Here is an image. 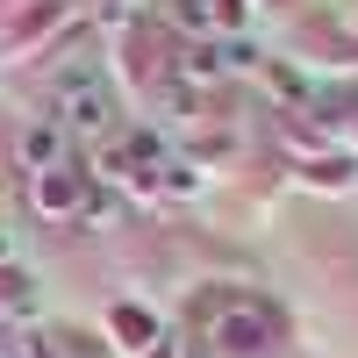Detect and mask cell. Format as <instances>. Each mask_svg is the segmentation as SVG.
I'll return each mask as SVG.
<instances>
[{
	"mask_svg": "<svg viewBox=\"0 0 358 358\" xmlns=\"http://www.w3.org/2000/svg\"><path fill=\"white\" fill-rule=\"evenodd\" d=\"M15 258H22V236L0 222V273H15Z\"/></svg>",
	"mask_w": 358,
	"mask_h": 358,
	"instance_id": "52a82bcc",
	"label": "cell"
},
{
	"mask_svg": "<svg viewBox=\"0 0 358 358\" xmlns=\"http://www.w3.org/2000/svg\"><path fill=\"white\" fill-rule=\"evenodd\" d=\"M0 358H15V351H0Z\"/></svg>",
	"mask_w": 358,
	"mask_h": 358,
	"instance_id": "9c48e42d",
	"label": "cell"
},
{
	"mask_svg": "<svg viewBox=\"0 0 358 358\" xmlns=\"http://www.w3.org/2000/svg\"><path fill=\"white\" fill-rule=\"evenodd\" d=\"M215 344L236 351V358H258L265 344H273V315H265V308H229L215 322Z\"/></svg>",
	"mask_w": 358,
	"mask_h": 358,
	"instance_id": "7a4b0ae2",
	"label": "cell"
},
{
	"mask_svg": "<svg viewBox=\"0 0 358 358\" xmlns=\"http://www.w3.org/2000/svg\"><path fill=\"white\" fill-rule=\"evenodd\" d=\"M179 72H187V79H222V57L208 50V43H194L187 57H179Z\"/></svg>",
	"mask_w": 358,
	"mask_h": 358,
	"instance_id": "8992f818",
	"label": "cell"
},
{
	"mask_svg": "<svg viewBox=\"0 0 358 358\" xmlns=\"http://www.w3.org/2000/svg\"><path fill=\"white\" fill-rule=\"evenodd\" d=\"M50 344H57V337H29V358H57Z\"/></svg>",
	"mask_w": 358,
	"mask_h": 358,
	"instance_id": "ba28073f",
	"label": "cell"
},
{
	"mask_svg": "<svg viewBox=\"0 0 358 358\" xmlns=\"http://www.w3.org/2000/svg\"><path fill=\"white\" fill-rule=\"evenodd\" d=\"M0 301H8V308H22V315H29V308H36V280H29L22 265H15V273H0Z\"/></svg>",
	"mask_w": 358,
	"mask_h": 358,
	"instance_id": "5b68a950",
	"label": "cell"
},
{
	"mask_svg": "<svg viewBox=\"0 0 358 358\" xmlns=\"http://www.w3.org/2000/svg\"><path fill=\"white\" fill-rule=\"evenodd\" d=\"M115 337H122V344H151V337H158V315H143V308H115Z\"/></svg>",
	"mask_w": 358,
	"mask_h": 358,
	"instance_id": "277c9868",
	"label": "cell"
},
{
	"mask_svg": "<svg viewBox=\"0 0 358 358\" xmlns=\"http://www.w3.org/2000/svg\"><path fill=\"white\" fill-rule=\"evenodd\" d=\"M22 165H29V172L65 165V122H29V129H22Z\"/></svg>",
	"mask_w": 358,
	"mask_h": 358,
	"instance_id": "3957f363",
	"label": "cell"
},
{
	"mask_svg": "<svg viewBox=\"0 0 358 358\" xmlns=\"http://www.w3.org/2000/svg\"><path fill=\"white\" fill-rule=\"evenodd\" d=\"M57 122H65L72 136H86V143L115 129V101H108L101 72H86V65H79V72L57 79Z\"/></svg>",
	"mask_w": 358,
	"mask_h": 358,
	"instance_id": "6da1fadb",
	"label": "cell"
}]
</instances>
